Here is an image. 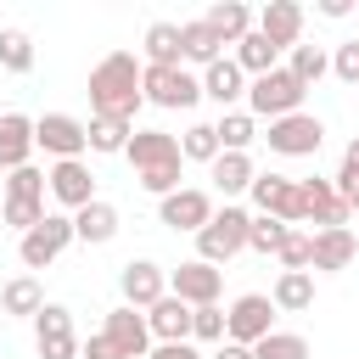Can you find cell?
<instances>
[{
	"mask_svg": "<svg viewBox=\"0 0 359 359\" xmlns=\"http://www.w3.org/2000/svg\"><path fill=\"white\" fill-rule=\"evenodd\" d=\"M140 62L129 56V50H112V56H101L95 67H90V112L95 118H123V123H135V112H140Z\"/></svg>",
	"mask_w": 359,
	"mask_h": 359,
	"instance_id": "obj_1",
	"label": "cell"
},
{
	"mask_svg": "<svg viewBox=\"0 0 359 359\" xmlns=\"http://www.w3.org/2000/svg\"><path fill=\"white\" fill-rule=\"evenodd\" d=\"M123 157L135 163V180L151 191V196H168V191H180V140L168 135V129H135L129 135V146H123Z\"/></svg>",
	"mask_w": 359,
	"mask_h": 359,
	"instance_id": "obj_2",
	"label": "cell"
},
{
	"mask_svg": "<svg viewBox=\"0 0 359 359\" xmlns=\"http://www.w3.org/2000/svg\"><path fill=\"white\" fill-rule=\"evenodd\" d=\"M247 224H252V213L247 208H236V202H224V213H213L202 230H196V258L202 264H230L241 247H247Z\"/></svg>",
	"mask_w": 359,
	"mask_h": 359,
	"instance_id": "obj_3",
	"label": "cell"
},
{
	"mask_svg": "<svg viewBox=\"0 0 359 359\" xmlns=\"http://www.w3.org/2000/svg\"><path fill=\"white\" fill-rule=\"evenodd\" d=\"M140 95L163 112H185L202 101V79L191 67H140Z\"/></svg>",
	"mask_w": 359,
	"mask_h": 359,
	"instance_id": "obj_4",
	"label": "cell"
},
{
	"mask_svg": "<svg viewBox=\"0 0 359 359\" xmlns=\"http://www.w3.org/2000/svg\"><path fill=\"white\" fill-rule=\"evenodd\" d=\"M303 95H309V90H303V84H297L286 67H275V73H264V79H252V84H247V112L275 123V118L303 112Z\"/></svg>",
	"mask_w": 359,
	"mask_h": 359,
	"instance_id": "obj_5",
	"label": "cell"
},
{
	"mask_svg": "<svg viewBox=\"0 0 359 359\" xmlns=\"http://www.w3.org/2000/svg\"><path fill=\"white\" fill-rule=\"evenodd\" d=\"M269 331H275V303H269L264 292H241V297L224 309V342L252 348V342H264Z\"/></svg>",
	"mask_w": 359,
	"mask_h": 359,
	"instance_id": "obj_6",
	"label": "cell"
},
{
	"mask_svg": "<svg viewBox=\"0 0 359 359\" xmlns=\"http://www.w3.org/2000/svg\"><path fill=\"white\" fill-rule=\"evenodd\" d=\"M34 151H50L56 163L84 157V151H90L84 118H73V112H45V118H34Z\"/></svg>",
	"mask_w": 359,
	"mask_h": 359,
	"instance_id": "obj_7",
	"label": "cell"
},
{
	"mask_svg": "<svg viewBox=\"0 0 359 359\" xmlns=\"http://www.w3.org/2000/svg\"><path fill=\"white\" fill-rule=\"evenodd\" d=\"M67 241H73V219H67V213H45V219L17 241V258H22L28 269H45V264H56V258L67 252Z\"/></svg>",
	"mask_w": 359,
	"mask_h": 359,
	"instance_id": "obj_8",
	"label": "cell"
},
{
	"mask_svg": "<svg viewBox=\"0 0 359 359\" xmlns=\"http://www.w3.org/2000/svg\"><path fill=\"white\" fill-rule=\"evenodd\" d=\"M247 196H252V208H258L264 219L303 224V202H297V180H292V174H258V180L247 185Z\"/></svg>",
	"mask_w": 359,
	"mask_h": 359,
	"instance_id": "obj_9",
	"label": "cell"
},
{
	"mask_svg": "<svg viewBox=\"0 0 359 359\" xmlns=\"http://www.w3.org/2000/svg\"><path fill=\"white\" fill-rule=\"evenodd\" d=\"M264 140H269V151H280V157H314L320 140H325V123H320L314 112H292V118H275Z\"/></svg>",
	"mask_w": 359,
	"mask_h": 359,
	"instance_id": "obj_10",
	"label": "cell"
},
{
	"mask_svg": "<svg viewBox=\"0 0 359 359\" xmlns=\"http://www.w3.org/2000/svg\"><path fill=\"white\" fill-rule=\"evenodd\" d=\"M297 202H303V219H314L320 230H348V219H353V208L337 196V185L331 180H297Z\"/></svg>",
	"mask_w": 359,
	"mask_h": 359,
	"instance_id": "obj_11",
	"label": "cell"
},
{
	"mask_svg": "<svg viewBox=\"0 0 359 359\" xmlns=\"http://www.w3.org/2000/svg\"><path fill=\"white\" fill-rule=\"evenodd\" d=\"M168 292H174L185 309H208V303H219V292H224V269L191 258V264H180V269L168 275Z\"/></svg>",
	"mask_w": 359,
	"mask_h": 359,
	"instance_id": "obj_12",
	"label": "cell"
},
{
	"mask_svg": "<svg viewBox=\"0 0 359 359\" xmlns=\"http://www.w3.org/2000/svg\"><path fill=\"white\" fill-rule=\"evenodd\" d=\"M45 191H50L67 213H79L84 202H95V174H90V163H84V157H67V163H50Z\"/></svg>",
	"mask_w": 359,
	"mask_h": 359,
	"instance_id": "obj_13",
	"label": "cell"
},
{
	"mask_svg": "<svg viewBox=\"0 0 359 359\" xmlns=\"http://www.w3.org/2000/svg\"><path fill=\"white\" fill-rule=\"evenodd\" d=\"M157 219H163L168 230L196 236V230L213 219V196H208V191H196V185H180V191H168V196L157 202Z\"/></svg>",
	"mask_w": 359,
	"mask_h": 359,
	"instance_id": "obj_14",
	"label": "cell"
},
{
	"mask_svg": "<svg viewBox=\"0 0 359 359\" xmlns=\"http://www.w3.org/2000/svg\"><path fill=\"white\" fill-rule=\"evenodd\" d=\"M118 292H123L129 309H151L157 297H168V269L151 264V258H129L118 269Z\"/></svg>",
	"mask_w": 359,
	"mask_h": 359,
	"instance_id": "obj_15",
	"label": "cell"
},
{
	"mask_svg": "<svg viewBox=\"0 0 359 359\" xmlns=\"http://www.w3.org/2000/svg\"><path fill=\"white\" fill-rule=\"evenodd\" d=\"M101 337L118 348V359H146V353H151V331H146V314H140V309H129V303L107 309V325H101Z\"/></svg>",
	"mask_w": 359,
	"mask_h": 359,
	"instance_id": "obj_16",
	"label": "cell"
},
{
	"mask_svg": "<svg viewBox=\"0 0 359 359\" xmlns=\"http://www.w3.org/2000/svg\"><path fill=\"white\" fill-rule=\"evenodd\" d=\"M252 28H258L275 50H292V45H303V6H297V0H269V6L252 17Z\"/></svg>",
	"mask_w": 359,
	"mask_h": 359,
	"instance_id": "obj_17",
	"label": "cell"
},
{
	"mask_svg": "<svg viewBox=\"0 0 359 359\" xmlns=\"http://www.w3.org/2000/svg\"><path fill=\"white\" fill-rule=\"evenodd\" d=\"M146 331H151V342H191V309L168 292L146 309Z\"/></svg>",
	"mask_w": 359,
	"mask_h": 359,
	"instance_id": "obj_18",
	"label": "cell"
},
{
	"mask_svg": "<svg viewBox=\"0 0 359 359\" xmlns=\"http://www.w3.org/2000/svg\"><path fill=\"white\" fill-rule=\"evenodd\" d=\"M34 157V118L22 112H0V168H22Z\"/></svg>",
	"mask_w": 359,
	"mask_h": 359,
	"instance_id": "obj_19",
	"label": "cell"
},
{
	"mask_svg": "<svg viewBox=\"0 0 359 359\" xmlns=\"http://www.w3.org/2000/svg\"><path fill=\"white\" fill-rule=\"evenodd\" d=\"M202 95H208V101H219V107L230 112V107L247 95V73H241L230 56H219L213 67H202Z\"/></svg>",
	"mask_w": 359,
	"mask_h": 359,
	"instance_id": "obj_20",
	"label": "cell"
},
{
	"mask_svg": "<svg viewBox=\"0 0 359 359\" xmlns=\"http://www.w3.org/2000/svg\"><path fill=\"white\" fill-rule=\"evenodd\" d=\"M118 224H123V219H118V208L95 196V202H84V208L73 213V241L101 247V241H112V236H118Z\"/></svg>",
	"mask_w": 359,
	"mask_h": 359,
	"instance_id": "obj_21",
	"label": "cell"
},
{
	"mask_svg": "<svg viewBox=\"0 0 359 359\" xmlns=\"http://www.w3.org/2000/svg\"><path fill=\"white\" fill-rule=\"evenodd\" d=\"M359 258V241H353V230H314V258H309V269H325V275H337V269H348Z\"/></svg>",
	"mask_w": 359,
	"mask_h": 359,
	"instance_id": "obj_22",
	"label": "cell"
},
{
	"mask_svg": "<svg viewBox=\"0 0 359 359\" xmlns=\"http://www.w3.org/2000/svg\"><path fill=\"white\" fill-rule=\"evenodd\" d=\"M269 303H275V314H303V309H314V275H309V269H280L275 286H269Z\"/></svg>",
	"mask_w": 359,
	"mask_h": 359,
	"instance_id": "obj_23",
	"label": "cell"
},
{
	"mask_svg": "<svg viewBox=\"0 0 359 359\" xmlns=\"http://www.w3.org/2000/svg\"><path fill=\"white\" fill-rule=\"evenodd\" d=\"M219 50H224V45H219V34H213L202 17H196V22H180V67H185V62L213 67V62H219Z\"/></svg>",
	"mask_w": 359,
	"mask_h": 359,
	"instance_id": "obj_24",
	"label": "cell"
},
{
	"mask_svg": "<svg viewBox=\"0 0 359 359\" xmlns=\"http://www.w3.org/2000/svg\"><path fill=\"white\" fill-rule=\"evenodd\" d=\"M208 174H213V185H219L224 196H241V191L258 180V168H252V157H247V151H219V157L208 163Z\"/></svg>",
	"mask_w": 359,
	"mask_h": 359,
	"instance_id": "obj_25",
	"label": "cell"
},
{
	"mask_svg": "<svg viewBox=\"0 0 359 359\" xmlns=\"http://www.w3.org/2000/svg\"><path fill=\"white\" fill-rule=\"evenodd\" d=\"M213 34H219V45H236V39H247L252 34V11L241 6V0H219V6H208V17H202Z\"/></svg>",
	"mask_w": 359,
	"mask_h": 359,
	"instance_id": "obj_26",
	"label": "cell"
},
{
	"mask_svg": "<svg viewBox=\"0 0 359 359\" xmlns=\"http://www.w3.org/2000/svg\"><path fill=\"white\" fill-rule=\"evenodd\" d=\"M230 62H236L247 79H264V73H275V67H280V50H275V45L252 28L247 39H236V56H230Z\"/></svg>",
	"mask_w": 359,
	"mask_h": 359,
	"instance_id": "obj_27",
	"label": "cell"
},
{
	"mask_svg": "<svg viewBox=\"0 0 359 359\" xmlns=\"http://www.w3.org/2000/svg\"><path fill=\"white\" fill-rule=\"evenodd\" d=\"M39 309H45V286H39L34 275H17V280H6V286H0V314L34 320Z\"/></svg>",
	"mask_w": 359,
	"mask_h": 359,
	"instance_id": "obj_28",
	"label": "cell"
},
{
	"mask_svg": "<svg viewBox=\"0 0 359 359\" xmlns=\"http://www.w3.org/2000/svg\"><path fill=\"white\" fill-rule=\"evenodd\" d=\"M213 135H219V151H247V146L258 140V118H252L247 107H230V112H219Z\"/></svg>",
	"mask_w": 359,
	"mask_h": 359,
	"instance_id": "obj_29",
	"label": "cell"
},
{
	"mask_svg": "<svg viewBox=\"0 0 359 359\" xmlns=\"http://www.w3.org/2000/svg\"><path fill=\"white\" fill-rule=\"evenodd\" d=\"M140 50H146V67H180V22H151Z\"/></svg>",
	"mask_w": 359,
	"mask_h": 359,
	"instance_id": "obj_30",
	"label": "cell"
},
{
	"mask_svg": "<svg viewBox=\"0 0 359 359\" xmlns=\"http://www.w3.org/2000/svg\"><path fill=\"white\" fill-rule=\"evenodd\" d=\"M286 73L309 90V84H320V79L331 73V56H325L320 45H292V50H286Z\"/></svg>",
	"mask_w": 359,
	"mask_h": 359,
	"instance_id": "obj_31",
	"label": "cell"
},
{
	"mask_svg": "<svg viewBox=\"0 0 359 359\" xmlns=\"http://www.w3.org/2000/svg\"><path fill=\"white\" fill-rule=\"evenodd\" d=\"M129 135H135V123H123V118H90V123H84V140H90V151H101V157L123 151Z\"/></svg>",
	"mask_w": 359,
	"mask_h": 359,
	"instance_id": "obj_32",
	"label": "cell"
},
{
	"mask_svg": "<svg viewBox=\"0 0 359 359\" xmlns=\"http://www.w3.org/2000/svg\"><path fill=\"white\" fill-rule=\"evenodd\" d=\"M0 67L6 73H28L34 67V39L22 28H0Z\"/></svg>",
	"mask_w": 359,
	"mask_h": 359,
	"instance_id": "obj_33",
	"label": "cell"
},
{
	"mask_svg": "<svg viewBox=\"0 0 359 359\" xmlns=\"http://www.w3.org/2000/svg\"><path fill=\"white\" fill-rule=\"evenodd\" d=\"M252 359H309V337H297V331H269L264 342H252Z\"/></svg>",
	"mask_w": 359,
	"mask_h": 359,
	"instance_id": "obj_34",
	"label": "cell"
},
{
	"mask_svg": "<svg viewBox=\"0 0 359 359\" xmlns=\"http://www.w3.org/2000/svg\"><path fill=\"white\" fill-rule=\"evenodd\" d=\"M180 157H191V163H213V157H219V135H213V123H191V129L180 135Z\"/></svg>",
	"mask_w": 359,
	"mask_h": 359,
	"instance_id": "obj_35",
	"label": "cell"
},
{
	"mask_svg": "<svg viewBox=\"0 0 359 359\" xmlns=\"http://www.w3.org/2000/svg\"><path fill=\"white\" fill-rule=\"evenodd\" d=\"M6 196H17V202H45V168H34V163L11 168V174H6Z\"/></svg>",
	"mask_w": 359,
	"mask_h": 359,
	"instance_id": "obj_36",
	"label": "cell"
},
{
	"mask_svg": "<svg viewBox=\"0 0 359 359\" xmlns=\"http://www.w3.org/2000/svg\"><path fill=\"white\" fill-rule=\"evenodd\" d=\"M292 236V224H280V219H264V213H252V224H247V247L252 252H280V241Z\"/></svg>",
	"mask_w": 359,
	"mask_h": 359,
	"instance_id": "obj_37",
	"label": "cell"
},
{
	"mask_svg": "<svg viewBox=\"0 0 359 359\" xmlns=\"http://www.w3.org/2000/svg\"><path fill=\"white\" fill-rule=\"evenodd\" d=\"M50 337H73V309L67 303H45L34 314V342H50Z\"/></svg>",
	"mask_w": 359,
	"mask_h": 359,
	"instance_id": "obj_38",
	"label": "cell"
},
{
	"mask_svg": "<svg viewBox=\"0 0 359 359\" xmlns=\"http://www.w3.org/2000/svg\"><path fill=\"white\" fill-rule=\"evenodd\" d=\"M191 342H224V309L219 303L191 309Z\"/></svg>",
	"mask_w": 359,
	"mask_h": 359,
	"instance_id": "obj_39",
	"label": "cell"
},
{
	"mask_svg": "<svg viewBox=\"0 0 359 359\" xmlns=\"http://www.w3.org/2000/svg\"><path fill=\"white\" fill-rule=\"evenodd\" d=\"M275 258H280V269H309V258H314V236L292 230V236L280 241V252H275ZM309 275H314V269H309Z\"/></svg>",
	"mask_w": 359,
	"mask_h": 359,
	"instance_id": "obj_40",
	"label": "cell"
},
{
	"mask_svg": "<svg viewBox=\"0 0 359 359\" xmlns=\"http://www.w3.org/2000/svg\"><path fill=\"white\" fill-rule=\"evenodd\" d=\"M331 185H337V196H342V202H348V196L359 191V135H353V140L342 146V168L331 174Z\"/></svg>",
	"mask_w": 359,
	"mask_h": 359,
	"instance_id": "obj_41",
	"label": "cell"
},
{
	"mask_svg": "<svg viewBox=\"0 0 359 359\" xmlns=\"http://www.w3.org/2000/svg\"><path fill=\"white\" fill-rule=\"evenodd\" d=\"M39 219H45V202H17V196H6V224H11L17 236H28Z\"/></svg>",
	"mask_w": 359,
	"mask_h": 359,
	"instance_id": "obj_42",
	"label": "cell"
},
{
	"mask_svg": "<svg viewBox=\"0 0 359 359\" xmlns=\"http://www.w3.org/2000/svg\"><path fill=\"white\" fill-rule=\"evenodd\" d=\"M331 73H337L342 84H359V39H342V45H337V56H331Z\"/></svg>",
	"mask_w": 359,
	"mask_h": 359,
	"instance_id": "obj_43",
	"label": "cell"
},
{
	"mask_svg": "<svg viewBox=\"0 0 359 359\" xmlns=\"http://www.w3.org/2000/svg\"><path fill=\"white\" fill-rule=\"evenodd\" d=\"M39 359H79V337H50V342H39Z\"/></svg>",
	"mask_w": 359,
	"mask_h": 359,
	"instance_id": "obj_44",
	"label": "cell"
},
{
	"mask_svg": "<svg viewBox=\"0 0 359 359\" xmlns=\"http://www.w3.org/2000/svg\"><path fill=\"white\" fill-rule=\"evenodd\" d=\"M146 359H202V353H196V342H151Z\"/></svg>",
	"mask_w": 359,
	"mask_h": 359,
	"instance_id": "obj_45",
	"label": "cell"
},
{
	"mask_svg": "<svg viewBox=\"0 0 359 359\" xmlns=\"http://www.w3.org/2000/svg\"><path fill=\"white\" fill-rule=\"evenodd\" d=\"M213 359H252V348H241V342H219Z\"/></svg>",
	"mask_w": 359,
	"mask_h": 359,
	"instance_id": "obj_46",
	"label": "cell"
},
{
	"mask_svg": "<svg viewBox=\"0 0 359 359\" xmlns=\"http://www.w3.org/2000/svg\"><path fill=\"white\" fill-rule=\"evenodd\" d=\"M320 17H348V0H320Z\"/></svg>",
	"mask_w": 359,
	"mask_h": 359,
	"instance_id": "obj_47",
	"label": "cell"
},
{
	"mask_svg": "<svg viewBox=\"0 0 359 359\" xmlns=\"http://www.w3.org/2000/svg\"><path fill=\"white\" fill-rule=\"evenodd\" d=\"M348 208H353V213H359V191H353V196H348Z\"/></svg>",
	"mask_w": 359,
	"mask_h": 359,
	"instance_id": "obj_48",
	"label": "cell"
}]
</instances>
